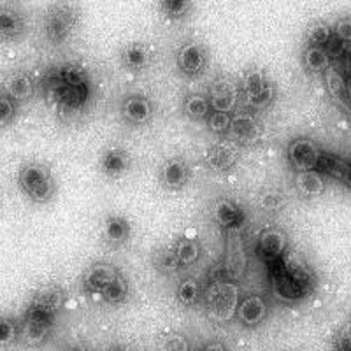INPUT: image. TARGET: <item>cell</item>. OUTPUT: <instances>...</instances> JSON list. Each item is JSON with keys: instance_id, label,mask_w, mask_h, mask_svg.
<instances>
[{"instance_id": "obj_1", "label": "cell", "mask_w": 351, "mask_h": 351, "mask_svg": "<svg viewBox=\"0 0 351 351\" xmlns=\"http://www.w3.org/2000/svg\"><path fill=\"white\" fill-rule=\"evenodd\" d=\"M46 81H48L49 95L64 114H80L92 104L95 84L86 69L81 67L80 64L65 62L49 69Z\"/></svg>"}, {"instance_id": "obj_2", "label": "cell", "mask_w": 351, "mask_h": 351, "mask_svg": "<svg viewBox=\"0 0 351 351\" xmlns=\"http://www.w3.org/2000/svg\"><path fill=\"white\" fill-rule=\"evenodd\" d=\"M65 299V290L60 285H46L34 293L20 322V339L27 346H40L51 337Z\"/></svg>"}, {"instance_id": "obj_3", "label": "cell", "mask_w": 351, "mask_h": 351, "mask_svg": "<svg viewBox=\"0 0 351 351\" xmlns=\"http://www.w3.org/2000/svg\"><path fill=\"white\" fill-rule=\"evenodd\" d=\"M272 290L280 300L297 304L309 299L318 287L315 269L295 253H288L285 258L271 265Z\"/></svg>"}, {"instance_id": "obj_4", "label": "cell", "mask_w": 351, "mask_h": 351, "mask_svg": "<svg viewBox=\"0 0 351 351\" xmlns=\"http://www.w3.org/2000/svg\"><path fill=\"white\" fill-rule=\"evenodd\" d=\"M81 23V9L72 0H56L43 18L44 39L53 48H62L76 36Z\"/></svg>"}, {"instance_id": "obj_5", "label": "cell", "mask_w": 351, "mask_h": 351, "mask_svg": "<svg viewBox=\"0 0 351 351\" xmlns=\"http://www.w3.org/2000/svg\"><path fill=\"white\" fill-rule=\"evenodd\" d=\"M20 192L34 204H49L56 195V180L51 167L39 160H28L16 172Z\"/></svg>"}, {"instance_id": "obj_6", "label": "cell", "mask_w": 351, "mask_h": 351, "mask_svg": "<svg viewBox=\"0 0 351 351\" xmlns=\"http://www.w3.org/2000/svg\"><path fill=\"white\" fill-rule=\"evenodd\" d=\"M241 97L250 111L263 112L271 109L278 100V84L263 67L250 65L241 76Z\"/></svg>"}, {"instance_id": "obj_7", "label": "cell", "mask_w": 351, "mask_h": 351, "mask_svg": "<svg viewBox=\"0 0 351 351\" xmlns=\"http://www.w3.org/2000/svg\"><path fill=\"white\" fill-rule=\"evenodd\" d=\"M211 53L202 40L188 39L176 51V71L186 80H197L208 72Z\"/></svg>"}, {"instance_id": "obj_8", "label": "cell", "mask_w": 351, "mask_h": 351, "mask_svg": "<svg viewBox=\"0 0 351 351\" xmlns=\"http://www.w3.org/2000/svg\"><path fill=\"white\" fill-rule=\"evenodd\" d=\"M241 302L239 288L230 281H216L206 291L209 316L216 322H228L236 316L237 306Z\"/></svg>"}, {"instance_id": "obj_9", "label": "cell", "mask_w": 351, "mask_h": 351, "mask_svg": "<svg viewBox=\"0 0 351 351\" xmlns=\"http://www.w3.org/2000/svg\"><path fill=\"white\" fill-rule=\"evenodd\" d=\"M118 112L125 125L134 128L148 127L156 114L155 100L144 92H130L121 97Z\"/></svg>"}, {"instance_id": "obj_10", "label": "cell", "mask_w": 351, "mask_h": 351, "mask_svg": "<svg viewBox=\"0 0 351 351\" xmlns=\"http://www.w3.org/2000/svg\"><path fill=\"white\" fill-rule=\"evenodd\" d=\"M211 218L221 232L237 234L246 228L247 221H250V213L239 200L232 199V197H219L213 204Z\"/></svg>"}, {"instance_id": "obj_11", "label": "cell", "mask_w": 351, "mask_h": 351, "mask_svg": "<svg viewBox=\"0 0 351 351\" xmlns=\"http://www.w3.org/2000/svg\"><path fill=\"white\" fill-rule=\"evenodd\" d=\"M255 253L262 262L274 265L290 253V237L283 228L267 225L260 230L256 237Z\"/></svg>"}, {"instance_id": "obj_12", "label": "cell", "mask_w": 351, "mask_h": 351, "mask_svg": "<svg viewBox=\"0 0 351 351\" xmlns=\"http://www.w3.org/2000/svg\"><path fill=\"white\" fill-rule=\"evenodd\" d=\"M322 153H324V148L315 139L306 136L293 137L285 149L288 165L295 172L315 171Z\"/></svg>"}, {"instance_id": "obj_13", "label": "cell", "mask_w": 351, "mask_h": 351, "mask_svg": "<svg viewBox=\"0 0 351 351\" xmlns=\"http://www.w3.org/2000/svg\"><path fill=\"white\" fill-rule=\"evenodd\" d=\"M193 178L192 164L181 155L169 156L158 169V183L167 192H181Z\"/></svg>"}, {"instance_id": "obj_14", "label": "cell", "mask_w": 351, "mask_h": 351, "mask_svg": "<svg viewBox=\"0 0 351 351\" xmlns=\"http://www.w3.org/2000/svg\"><path fill=\"white\" fill-rule=\"evenodd\" d=\"M263 136V123L260 121L258 112H253L250 109L244 111H236L232 114L230 130L228 137L237 144H255L262 139Z\"/></svg>"}, {"instance_id": "obj_15", "label": "cell", "mask_w": 351, "mask_h": 351, "mask_svg": "<svg viewBox=\"0 0 351 351\" xmlns=\"http://www.w3.org/2000/svg\"><path fill=\"white\" fill-rule=\"evenodd\" d=\"M120 274V269L114 267L112 263L93 262L84 269L83 276H81V287L90 295L102 297Z\"/></svg>"}, {"instance_id": "obj_16", "label": "cell", "mask_w": 351, "mask_h": 351, "mask_svg": "<svg viewBox=\"0 0 351 351\" xmlns=\"http://www.w3.org/2000/svg\"><path fill=\"white\" fill-rule=\"evenodd\" d=\"M206 93H208L213 111L230 112V114H234L237 104H239L241 88L228 76H218L216 80H213L209 83Z\"/></svg>"}, {"instance_id": "obj_17", "label": "cell", "mask_w": 351, "mask_h": 351, "mask_svg": "<svg viewBox=\"0 0 351 351\" xmlns=\"http://www.w3.org/2000/svg\"><path fill=\"white\" fill-rule=\"evenodd\" d=\"M100 236L108 246L121 247L134 237V223L121 213H109L102 219Z\"/></svg>"}, {"instance_id": "obj_18", "label": "cell", "mask_w": 351, "mask_h": 351, "mask_svg": "<svg viewBox=\"0 0 351 351\" xmlns=\"http://www.w3.org/2000/svg\"><path fill=\"white\" fill-rule=\"evenodd\" d=\"M132 155L123 146L112 144L99 155V172L106 180H120L130 171Z\"/></svg>"}, {"instance_id": "obj_19", "label": "cell", "mask_w": 351, "mask_h": 351, "mask_svg": "<svg viewBox=\"0 0 351 351\" xmlns=\"http://www.w3.org/2000/svg\"><path fill=\"white\" fill-rule=\"evenodd\" d=\"M202 162L215 174H228L239 164V152L232 144L219 141L204 152Z\"/></svg>"}, {"instance_id": "obj_20", "label": "cell", "mask_w": 351, "mask_h": 351, "mask_svg": "<svg viewBox=\"0 0 351 351\" xmlns=\"http://www.w3.org/2000/svg\"><path fill=\"white\" fill-rule=\"evenodd\" d=\"M120 65L130 74H143L153 64V49L143 40H132L125 44L118 53Z\"/></svg>"}, {"instance_id": "obj_21", "label": "cell", "mask_w": 351, "mask_h": 351, "mask_svg": "<svg viewBox=\"0 0 351 351\" xmlns=\"http://www.w3.org/2000/svg\"><path fill=\"white\" fill-rule=\"evenodd\" d=\"M2 92L11 97L12 100H16L18 104L27 102L36 95L37 81L28 71H12L4 80Z\"/></svg>"}, {"instance_id": "obj_22", "label": "cell", "mask_w": 351, "mask_h": 351, "mask_svg": "<svg viewBox=\"0 0 351 351\" xmlns=\"http://www.w3.org/2000/svg\"><path fill=\"white\" fill-rule=\"evenodd\" d=\"M267 302H265L263 297L256 295V293H252V295H246L244 299H241L236 311L239 324L247 328H256L258 325H262L265 322V318H267Z\"/></svg>"}, {"instance_id": "obj_23", "label": "cell", "mask_w": 351, "mask_h": 351, "mask_svg": "<svg viewBox=\"0 0 351 351\" xmlns=\"http://www.w3.org/2000/svg\"><path fill=\"white\" fill-rule=\"evenodd\" d=\"M27 30V18L20 9L12 5H0V43H9L23 37Z\"/></svg>"}, {"instance_id": "obj_24", "label": "cell", "mask_w": 351, "mask_h": 351, "mask_svg": "<svg viewBox=\"0 0 351 351\" xmlns=\"http://www.w3.org/2000/svg\"><path fill=\"white\" fill-rule=\"evenodd\" d=\"M300 65L309 76H325L330 71L334 60L328 49L316 48V46H304L300 51Z\"/></svg>"}, {"instance_id": "obj_25", "label": "cell", "mask_w": 351, "mask_h": 351, "mask_svg": "<svg viewBox=\"0 0 351 351\" xmlns=\"http://www.w3.org/2000/svg\"><path fill=\"white\" fill-rule=\"evenodd\" d=\"M181 111L184 118L195 123H206L209 114L213 112L211 102L206 92H190L181 100Z\"/></svg>"}, {"instance_id": "obj_26", "label": "cell", "mask_w": 351, "mask_h": 351, "mask_svg": "<svg viewBox=\"0 0 351 351\" xmlns=\"http://www.w3.org/2000/svg\"><path fill=\"white\" fill-rule=\"evenodd\" d=\"M295 190L299 193V197L306 200L316 199V197L324 195L327 183H325V178L322 174H318L316 171H304V172H295Z\"/></svg>"}, {"instance_id": "obj_27", "label": "cell", "mask_w": 351, "mask_h": 351, "mask_svg": "<svg viewBox=\"0 0 351 351\" xmlns=\"http://www.w3.org/2000/svg\"><path fill=\"white\" fill-rule=\"evenodd\" d=\"M172 247H174L176 256L180 260L181 271L195 265L200 260V255H202V244L192 236H180L172 243Z\"/></svg>"}, {"instance_id": "obj_28", "label": "cell", "mask_w": 351, "mask_h": 351, "mask_svg": "<svg viewBox=\"0 0 351 351\" xmlns=\"http://www.w3.org/2000/svg\"><path fill=\"white\" fill-rule=\"evenodd\" d=\"M348 164H350V160L343 158V156L337 155V153L325 152L324 149V153H322V156H319L318 160V164H316L315 171L318 172V174L324 176L325 180L328 178V180H335L343 183Z\"/></svg>"}, {"instance_id": "obj_29", "label": "cell", "mask_w": 351, "mask_h": 351, "mask_svg": "<svg viewBox=\"0 0 351 351\" xmlns=\"http://www.w3.org/2000/svg\"><path fill=\"white\" fill-rule=\"evenodd\" d=\"M149 262H152V267L155 269V272H158L162 276H171L181 271L180 260L176 256L172 244L171 246L155 247L152 256H149Z\"/></svg>"}, {"instance_id": "obj_30", "label": "cell", "mask_w": 351, "mask_h": 351, "mask_svg": "<svg viewBox=\"0 0 351 351\" xmlns=\"http://www.w3.org/2000/svg\"><path fill=\"white\" fill-rule=\"evenodd\" d=\"M204 299V288L199 280L186 276L176 285V300L183 307H195Z\"/></svg>"}, {"instance_id": "obj_31", "label": "cell", "mask_w": 351, "mask_h": 351, "mask_svg": "<svg viewBox=\"0 0 351 351\" xmlns=\"http://www.w3.org/2000/svg\"><path fill=\"white\" fill-rule=\"evenodd\" d=\"M304 39H306L304 46H316V48L330 49L332 44L335 43L334 28L327 21H315L306 30V37Z\"/></svg>"}, {"instance_id": "obj_32", "label": "cell", "mask_w": 351, "mask_h": 351, "mask_svg": "<svg viewBox=\"0 0 351 351\" xmlns=\"http://www.w3.org/2000/svg\"><path fill=\"white\" fill-rule=\"evenodd\" d=\"M193 0H158V11L165 20L181 23L192 14Z\"/></svg>"}, {"instance_id": "obj_33", "label": "cell", "mask_w": 351, "mask_h": 351, "mask_svg": "<svg viewBox=\"0 0 351 351\" xmlns=\"http://www.w3.org/2000/svg\"><path fill=\"white\" fill-rule=\"evenodd\" d=\"M258 208L265 215H280L287 208V195L278 188H265L258 195Z\"/></svg>"}, {"instance_id": "obj_34", "label": "cell", "mask_w": 351, "mask_h": 351, "mask_svg": "<svg viewBox=\"0 0 351 351\" xmlns=\"http://www.w3.org/2000/svg\"><path fill=\"white\" fill-rule=\"evenodd\" d=\"M128 297H130V283H128L123 272H121L100 299L104 300L106 304H111V306H120V304L127 302Z\"/></svg>"}, {"instance_id": "obj_35", "label": "cell", "mask_w": 351, "mask_h": 351, "mask_svg": "<svg viewBox=\"0 0 351 351\" xmlns=\"http://www.w3.org/2000/svg\"><path fill=\"white\" fill-rule=\"evenodd\" d=\"M21 335V324L14 316L0 315V348L16 344Z\"/></svg>"}, {"instance_id": "obj_36", "label": "cell", "mask_w": 351, "mask_h": 351, "mask_svg": "<svg viewBox=\"0 0 351 351\" xmlns=\"http://www.w3.org/2000/svg\"><path fill=\"white\" fill-rule=\"evenodd\" d=\"M325 84H327V90L328 93H330L332 99H334L335 102H339L341 106H344V109H348L350 104H348L346 80H344L334 67H332L330 71H327V74H325Z\"/></svg>"}, {"instance_id": "obj_37", "label": "cell", "mask_w": 351, "mask_h": 351, "mask_svg": "<svg viewBox=\"0 0 351 351\" xmlns=\"http://www.w3.org/2000/svg\"><path fill=\"white\" fill-rule=\"evenodd\" d=\"M232 123V114L230 112H221V111H213L209 114V118L206 120V127L211 134H216V136H228V130H230Z\"/></svg>"}, {"instance_id": "obj_38", "label": "cell", "mask_w": 351, "mask_h": 351, "mask_svg": "<svg viewBox=\"0 0 351 351\" xmlns=\"http://www.w3.org/2000/svg\"><path fill=\"white\" fill-rule=\"evenodd\" d=\"M18 116V102L12 100L11 97L5 95L4 92H0V128L9 127L14 123Z\"/></svg>"}, {"instance_id": "obj_39", "label": "cell", "mask_w": 351, "mask_h": 351, "mask_svg": "<svg viewBox=\"0 0 351 351\" xmlns=\"http://www.w3.org/2000/svg\"><path fill=\"white\" fill-rule=\"evenodd\" d=\"M160 351H190L186 337L181 334H167L160 339Z\"/></svg>"}, {"instance_id": "obj_40", "label": "cell", "mask_w": 351, "mask_h": 351, "mask_svg": "<svg viewBox=\"0 0 351 351\" xmlns=\"http://www.w3.org/2000/svg\"><path fill=\"white\" fill-rule=\"evenodd\" d=\"M334 28L335 39L339 40L343 46L350 48L351 46V16H341L339 20H335V23L332 25Z\"/></svg>"}, {"instance_id": "obj_41", "label": "cell", "mask_w": 351, "mask_h": 351, "mask_svg": "<svg viewBox=\"0 0 351 351\" xmlns=\"http://www.w3.org/2000/svg\"><path fill=\"white\" fill-rule=\"evenodd\" d=\"M334 351H351V328H344L334 339Z\"/></svg>"}, {"instance_id": "obj_42", "label": "cell", "mask_w": 351, "mask_h": 351, "mask_svg": "<svg viewBox=\"0 0 351 351\" xmlns=\"http://www.w3.org/2000/svg\"><path fill=\"white\" fill-rule=\"evenodd\" d=\"M200 351H228V350L223 343H219V341H211V343L206 344Z\"/></svg>"}, {"instance_id": "obj_43", "label": "cell", "mask_w": 351, "mask_h": 351, "mask_svg": "<svg viewBox=\"0 0 351 351\" xmlns=\"http://www.w3.org/2000/svg\"><path fill=\"white\" fill-rule=\"evenodd\" d=\"M343 184L348 188V190H351V160H350V164H348L346 174H344L343 178Z\"/></svg>"}, {"instance_id": "obj_44", "label": "cell", "mask_w": 351, "mask_h": 351, "mask_svg": "<svg viewBox=\"0 0 351 351\" xmlns=\"http://www.w3.org/2000/svg\"><path fill=\"white\" fill-rule=\"evenodd\" d=\"M346 93H348V104L351 106V80L346 81ZM350 106H348V108H350Z\"/></svg>"}, {"instance_id": "obj_45", "label": "cell", "mask_w": 351, "mask_h": 351, "mask_svg": "<svg viewBox=\"0 0 351 351\" xmlns=\"http://www.w3.org/2000/svg\"><path fill=\"white\" fill-rule=\"evenodd\" d=\"M348 328H351V313L350 316H348Z\"/></svg>"}, {"instance_id": "obj_46", "label": "cell", "mask_w": 351, "mask_h": 351, "mask_svg": "<svg viewBox=\"0 0 351 351\" xmlns=\"http://www.w3.org/2000/svg\"><path fill=\"white\" fill-rule=\"evenodd\" d=\"M109 351H127V350H123V348H112V350Z\"/></svg>"}, {"instance_id": "obj_47", "label": "cell", "mask_w": 351, "mask_h": 351, "mask_svg": "<svg viewBox=\"0 0 351 351\" xmlns=\"http://www.w3.org/2000/svg\"><path fill=\"white\" fill-rule=\"evenodd\" d=\"M346 111H348V114H350V118H351V106H350V108L346 109Z\"/></svg>"}]
</instances>
